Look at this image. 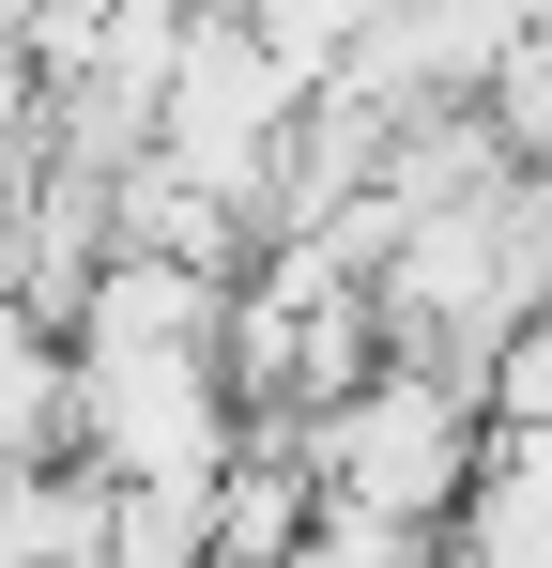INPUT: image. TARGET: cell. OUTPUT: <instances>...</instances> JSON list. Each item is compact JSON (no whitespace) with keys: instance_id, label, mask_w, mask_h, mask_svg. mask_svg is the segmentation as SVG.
I'll use <instances>...</instances> for the list:
<instances>
[{"instance_id":"cell-1","label":"cell","mask_w":552,"mask_h":568,"mask_svg":"<svg viewBox=\"0 0 552 568\" xmlns=\"http://www.w3.org/2000/svg\"><path fill=\"white\" fill-rule=\"evenodd\" d=\"M323 462H338V507L399 538V523H430L460 476H476V415H460L446 369H415V354H399V369L354 384V415L323 430Z\"/></svg>"}]
</instances>
